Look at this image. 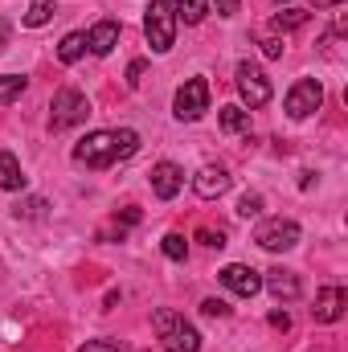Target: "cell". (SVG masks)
Wrapping results in <instances>:
<instances>
[{
  "mask_svg": "<svg viewBox=\"0 0 348 352\" xmlns=\"http://www.w3.org/2000/svg\"><path fill=\"white\" fill-rule=\"evenodd\" d=\"M135 152H140V135L131 127H123V131H90L74 148V160L87 164V168H111L115 160H131Z\"/></svg>",
  "mask_w": 348,
  "mask_h": 352,
  "instance_id": "obj_1",
  "label": "cell"
},
{
  "mask_svg": "<svg viewBox=\"0 0 348 352\" xmlns=\"http://www.w3.org/2000/svg\"><path fill=\"white\" fill-rule=\"evenodd\" d=\"M152 328H156V336H160L164 352H201V336H197V328L184 324V316H176V311H168V307H160V311L152 316Z\"/></svg>",
  "mask_w": 348,
  "mask_h": 352,
  "instance_id": "obj_2",
  "label": "cell"
},
{
  "mask_svg": "<svg viewBox=\"0 0 348 352\" xmlns=\"http://www.w3.org/2000/svg\"><path fill=\"white\" fill-rule=\"evenodd\" d=\"M144 37L152 45V54H168L176 41V12L173 0H152L144 8Z\"/></svg>",
  "mask_w": 348,
  "mask_h": 352,
  "instance_id": "obj_3",
  "label": "cell"
},
{
  "mask_svg": "<svg viewBox=\"0 0 348 352\" xmlns=\"http://www.w3.org/2000/svg\"><path fill=\"white\" fill-rule=\"evenodd\" d=\"M90 115V102L83 90L74 87H62L54 94V111H50V131L54 135H62V131H70V127H78L83 119Z\"/></svg>",
  "mask_w": 348,
  "mask_h": 352,
  "instance_id": "obj_4",
  "label": "cell"
},
{
  "mask_svg": "<svg viewBox=\"0 0 348 352\" xmlns=\"http://www.w3.org/2000/svg\"><path fill=\"white\" fill-rule=\"evenodd\" d=\"M173 111H176L180 123H197V119L209 111V82H205V78H188L184 87L176 90Z\"/></svg>",
  "mask_w": 348,
  "mask_h": 352,
  "instance_id": "obj_5",
  "label": "cell"
},
{
  "mask_svg": "<svg viewBox=\"0 0 348 352\" xmlns=\"http://www.w3.org/2000/svg\"><path fill=\"white\" fill-rule=\"evenodd\" d=\"M324 107V87L316 78H299L295 87L287 90V115L291 119H307Z\"/></svg>",
  "mask_w": 348,
  "mask_h": 352,
  "instance_id": "obj_6",
  "label": "cell"
},
{
  "mask_svg": "<svg viewBox=\"0 0 348 352\" xmlns=\"http://www.w3.org/2000/svg\"><path fill=\"white\" fill-rule=\"evenodd\" d=\"M254 242H259L262 250H270V254L291 250L299 242V226L295 221H283V217H270V221H262L259 230H254Z\"/></svg>",
  "mask_w": 348,
  "mask_h": 352,
  "instance_id": "obj_7",
  "label": "cell"
},
{
  "mask_svg": "<svg viewBox=\"0 0 348 352\" xmlns=\"http://www.w3.org/2000/svg\"><path fill=\"white\" fill-rule=\"evenodd\" d=\"M238 90H242V98L250 107H266L270 102V82H266V74L254 62H238Z\"/></svg>",
  "mask_w": 348,
  "mask_h": 352,
  "instance_id": "obj_8",
  "label": "cell"
},
{
  "mask_svg": "<svg viewBox=\"0 0 348 352\" xmlns=\"http://www.w3.org/2000/svg\"><path fill=\"white\" fill-rule=\"evenodd\" d=\"M234 295H242V299H254L262 291V274L254 270V266H242V263H230V266H221V274H217Z\"/></svg>",
  "mask_w": 348,
  "mask_h": 352,
  "instance_id": "obj_9",
  "label": "cell"
},
{
  "mask_svg": "<svg viewBox=\"0 0 348 352\" xmlns=\"http://www.w3.org/2000/svg\"><path fill=\"white\" fill-rule=\"evenodd\" d=\"M226 188H230V173H226L221 164H205L201 173L193 176V192L205 197V201H217Z\"/></svg>",
  "mask_w": 348,
  "mask_h": 352,
  "instance_id": "obj_10",
  "label": "cell"
},
{
  "mask_svg": "<svg viewBox=\"0 0 348 352\" xmlns=\"http://www.w3.org/2000/svg\"><path fill=\"white\" fill-rule=\"evenodd\" d=\"M180 188H184V173L176 168L173 160H160V164L152 168V192H156L160 201H173Z\"/></svg>",
  "mask_w": 348,
  "mask_h": 352,
  "instance_id": "obj_11",
  "label": "cell"
},
{
  "mask_svg": "<svg viewBox=\"0 0 348 352\" xmlns=\"http://www.w3.org/2000/svg\"><path fill=\"white\" fill-rule=\"evenodd\" d=\"M312 316H316V324H336L345 316V291L340 287H324L316 307H312Z\"/></svg>",
  "mask_w": 348,
  "mask_h": 352,
  "instance_id": "obj_12",
  "label": "cell"
},
{
  "mask_svg": "<svg viewBox=\"0 0 348 352\" xmlns=\"http://www.w3.org/2000/svg\"><path fill=\"white\" fill-rule=\"evenodd\" d=\"M262 287H266L274 299H287V303H291V299H299V291H303V287H299V278H295V270H283V266H279V270H266Z\"/></svg>",
  "mask_w": 348,
  "mask_h": 352,
  "instance_id": "obj_13",
  "label": "cell"
},
{
  "mask_svg": "<svg viewBox=\"0 0 348 352\" xmlns=\"http://www.w3.org/2000/svg\"><path fill=\"white\" fill-rule=\"evenodd\" d=\"M115 45H119V21H98V25L87 33V50L98 54V58H107Z\"/></svg>",
  "mask_w": 348,
  "mask_h": 352,
  "instance_id": "obj_14",
  "label": "cell"
},
{
  "mask_svg": "<svg viewBox=\"0 0 348 352\" xmlns=\"http://www.w3.org/2000/svg\"><path fill=\"white\" fill-rule=\"evenodd\" d=\"M0 188H8V192L25 188V173H21V164H17V156L4 152V148H0Z\"/></svg>",
  "mask_w": 348,
  "mask_h": 352,
  "instance_id": "obj_15",
  "label": "cell"
},
{
  "mask_svg": "<svg viewBox=\"0 0 348 352\" xmlns=\"http://www.w3.org/2000/svg\"><path fill=\"white\" fill-rule=\"evenodd\" d=\"M221 131L226 135H246L250 131V111H242V107H221Z\"/></svg>",
  "mask_w": 348,
  "mask_h": 352,
  "instance_id": "obj_16",
  "label": "cell"
},
{
  "mask_svg": "<svg viewBox=\"0 0 348 352\" xmlns=\"http://www.w3.org/2000/svg\"><path fill=\"white\" fill-rule=\"evenodd\" d=\"M173 12H176V21H184V25H201L205 12H209V0H173Z\"/></svg>",
  "mask_w": 348,
  "mask_h": 352,
  "instance_id": "obj_17",
  "label": "cell"
},
{
  "mask_svg": "<svg viewBox=\"0 0 348 352\" xmlns=\"http://www.w3.org/2000/svg\"><path fill=\"white\" fill-rule=\"evenodd\" d=\"M83 54H87V33H66L62 45H58V58H62L66 66H74Z\"/></svg>",
  "mask_w": 348,
  "mask_h": 352,
  "instance_id": "obj_18",
  "label": "cell"
},
{
  "mask_svg": "<svg viewBox=\"0 0 348 352\" xmlns=\"http://www.w3.org/2000/svg\"><path fill=\"white\" fill-rule=\"evenodd\" d=\"M54 12H58V4H54V0H33V4H29V12H25V25H29V29H41Z\"/></svg>",
  "mask_w": 348,
  "mask_h": 352,
  "instance_id": "obj_19",
  "label": "cell"
},
{
  "mask_svg": "<svg viewBox=\"0 0 348 352\" xmlns=\"http://www.w3.org/2000/svg\"><path fill=\"white\" fill-rule=\"evenodd\" d=\"M307 25V12L303 8H283V12H274V29L279 33H291V29H303Z\"/></svg>",
  "mask_w": 348,
  "mask_h": 352,
  "instance_id": "obj_20",
  "label": "cell"
},
{
  "mask_svg": "<svg viewBox=\"0 0 348 352\" xmlns=\"http://www.w3.org/2000/svg\"><path fill=\"white\" fill-rule=\"evenodd\" d=\"M25 87H29V78H21V74H0V102L21 98V90Z\"/></svg>",
  "mask_w": 348,
  "mask_h": 352,
  "instance_id": "obj_21",
  "label": "cell"
},
{
  "mask_svg": "<svg viewBox=\"0 0 348 352\" xmlns=\"http://www.w3.org/2000/svg\"><path fill=\"white\" fill-rule=\"evenodd\" d=\"M160 250L173 258V263H184V254H188V242L180 238V234H164V242H160Z\"/></svg>",
  "mask_w": 348,
  "mask_h": 352,
  "instance_id": "obj_22",
  "label": "cell"
},
{
  "mask_svg": "<svg viewBox=\"0 0 348 352\" xmlns=\"http://www.w3.org/2000/svg\"><path fill=\"white\" fill-rule=\"evenodd\" d=\"M259 213H262V197L259 192H246L238 201V217H259Z\"/></svg>",
  "mask_w": 348,
  "mask_h": 352,
  "instance_id": "obj_23",
  "label": "cell"
},
{
  "mask_svg": "<svg viewBox=\"0 0 348 352\" xmlns=\"http://www.w3.org/2000/svg\"><path fill=\"white\" fill-rule=\"evenodd\" d=\"M259 45L266 58H279L283 54V37H274V33H259Z\"/></svg>",
  "mask_w": 348,
  "mask_h": 352,
  "instance_id": "obj_24",
  "label": "cell"
},
{
  "mask_svg": "<svg viewBox=\"0 0 348 352\" xmlns=\"http://www.w3.org/2000/svg\"><path fill=\"white\" fill-rule=\"evenodd\" d=\"M144 70H148V62H144V58H135V62L127 66V87H140V82H144Z\"/></svg>",
  "mask_w": 348,
  "mask_h": 352,
  "instance_id": "obj_25",
  "label": "cell"
},
{
  "mask_svg": "<svg viewBox=\"0 0 348 352\" xmlns=\"http://www.w3.org/2000/svg\"><path fill=\"white\" fill-rule=\"evenodd\" d=\"M197 238H201L205 246H217V250L226 246V230H197Z\"/></svg>",
  "mask_w": 348,
  "mask_h": 352,
  "instance_id": "obj_26",
  "label": "cell"
},
{
  "mask_svg": "<svg viewBox=\"0 0 348 352\" xmlns=\"http://www.w3.org/2000/svg\"><path fill=\"white\" fill-rule=\"evenodd\" d=\"M201 311H205L209 320H221V316H230V307H226L221 299H205V303H201Z\"/></svg>",
  "mask_w": 348,
  "mask_h": 352,
  "instance_id": "obj_27",
  "label": "cell"
},
{
  "mask_svg": "<svg viewBox=\"0 0 348 352\" xmlns=\"http://www.w3.org/2000/svg\"><path fill=\"white\" fill-rule=\"evenodd\" d=\"M74 352H123L119 344H111V340H87L83 349H74Z\"/></svg>",
  "mask_w": 348,
  "mask_h": 352,
  "instance_id": "obj_28",
  "label": "cell"
},
{
  "mask_svg": "<svg viewBox=\"0 0 348 352\" xmlns=\"http://www.w3.org/2000/svg\"><path fill=\"white\" fill-rule=\"evenodd\" d=\"M270 328H279V332H291V316H287V311H270Z\"/></svg>",
  "mask_w": 348,
  "mask_h": 352,
  "instance_id": "obj_29",
  "label": "cell"
},
{
  "mask_svg": "<svg viewBox=\"0 0 348 352\" xmlns=\"http://www.w3.org/2000/svg\"><path fill=\"white\" fill-rule=\"evenodd\" d=\"M119 221H123V226H140V209H123Z\"/></svg>",
  "mask_w": 348,
  "mask_h": 352,
  "instance_id": "obj_30",
  "label": "cell"
},
{
  "mask_svg": "<svg viewBox=\"0 0 348 352\" xmlns=\"http://www.w3.org/2000/svg\"><path fill=\"white\" fill-rule=\"evenodd\" d=\"M217 12H221V16H234V12H238V0H217Z\"/></svg>",
  "mask_w": 348,
  "mask_h": 352,
  "instance_id": "obj_31",
  "label": "cell"
},
{
  "mask_svg": "<svg viewBox=\"0 0 348 352\" xmlns=\"http://www.w3.org/2000/svg\"><path fill=\"white\" fill-rule=\"evenodd\" d=\"M316 8H332V4H340V0H312Z\"/></svg>",
  "mask_w": 348,
  "mask_h": 352,
  "instance_id": "obj_32",
  "label": "cell"
}]
</instances>
